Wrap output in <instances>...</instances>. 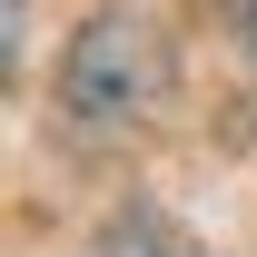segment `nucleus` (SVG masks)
Returning <instances> with one entry per match:
<instances>
[{
    "mask_svg": "<svg viewBox=\"0 0 257 257\" xmlns=\"http://www.w3.org/2000/svg\"><path fill=\"white\" fill-rule=\"evenodd\" d=\"M99 257H208L178 218H159V208H109V227H99Z\"/></svg>",
    "mask_w": 257,
    "mask_h": 257,
    "instance_id": "nucleus-2",
    "label": "nucleus"
},
{
    "mask_svg": "<svg viewBox=\"0 0 257 257\" xmlns=\"http://www.w3.org/2000/svg\"><path fill=\"white\" fill-rule=\"evenodd\" d=\"M159 79H168L159 30L139 10H99V20H79V40H69V60H60V109L79 128H119V119H139L159 99Z\"/></svg>",
    "mask_w": 257,
    "mask_h": 257,
    "instance_id": "nucleus-1",
    "label": "nucleus"
}]
</instances>
